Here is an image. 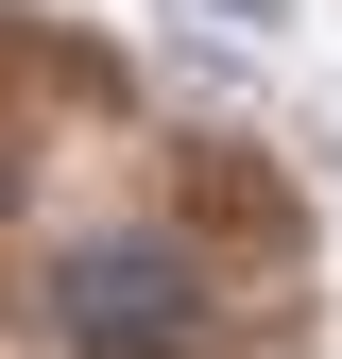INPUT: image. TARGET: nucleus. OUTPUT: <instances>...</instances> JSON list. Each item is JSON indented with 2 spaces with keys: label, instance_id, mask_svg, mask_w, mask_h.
<instances>
[{
  "label": "nucleus",
  "instance_id": "obj_1",
  "mask_svg": "<svg viewBox=\"0 0 342 359\" xmlns=\"http://www.w3.org/2000/svg\"><path fill=\"white\" fill-rule=\"evenodd\" d=\"M223 18H256V34H274V18H291V0H223Z\"/></svg>",
  "mask_w": 342,
  "mask_h": 359
}]
</instances>
